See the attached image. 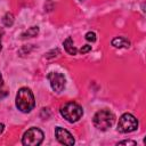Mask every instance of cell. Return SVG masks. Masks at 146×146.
Segmentation results:
<instances>
[{
    "mask_svg": "<svg viewBox=\"0 0 146 146\" xmlns=\"http://www.w3.org/2000/svg\"><path fill=\"white\" fill-rule=\"evenodd\" d=\"M5 96H7V91H2V90H0V99L3 98Z\"/></svg>",
    "mask_w": 146,
    "mask_h": 146,
    "instance_id": "16",
    "label": "cell"
},
{
    "mask_svg": "<svg viewBox=\"0 0 146 146\" xmlns=\"http://www.w3.org/2000/svg\"><path fill=\"white\" fill-rule=\"evenodd\" d=\"M60 115L67 122L74 123V122H78L82 117L83 110L79 104H76L74 102H68L60 107Z\"/></svg>",
    "mask_w": 146,
    "mask_h": 146,
    "instance_id": "3",
    "label": "cell"
},
{
    "mask_svg": "<svg viewBox=\"0 0 146 146\" xmlns=\"http://www.w3.org/2000/svg\"><path fill=\"white\" fill-rule=\"evenodd\" d=\"M138 128V120L131 113H124L120 116L117 123V131L121 133H129Z\"/></svg>",
    "mask_w": 146,
    "mask_h": 146,
    "instance_id": "5",
    "label": "cell"
},
{
    "mask_svg": "<svg viewBox=\"0 0 146 146\" xmlns=\"http://www.w3.org/2000/svg\"><path fill=\"white\" fill-rule=\"evenodd\" d=\"M3 30L0 27V51H1V49H2V44H1V39H2V35H3Z\"/></svg>",
    "mask_w": 146,
    "mask_h": 146,
    "instance_id": "15",
    "label": "cell"
},
{
    "mask_svg": "<svg viewBox=\"0 0 146 146\" xmlns=\"http://www.w3.org/2000/svg\"><path fill=\"white\" fill-rule=\"evenodd\" d=\"M39 34V27L38 26H31L25 32H23L22 38H34Z\"/></svg>",
    "mask_w": 146,
    "mask_h": 146,
    "instance_id": "10",
    "label": "cell"
},
{
    "mask_svg": "<svg viewBox=\"0 0 146 146\" xmlns=\"http://www.w3.org/2000/svg\"><path fill=\"white\" fill-rule=\"evenodd\" d=\"M2 86H3V78H2V74L0 73V89H1Z\"/></svg>",
    "mask_w": 146,
    "mask_h": 146,
    "instance_id": "17",
    "label": "cell"
},
{
    "mask_svg": "<svg viewBox=\"0 0 146 146\" xmlns=\"http://www.w3.org/2000/svg\"><path fill=\"white\" fill-rule=\"evenodd\" d=\"M55 137L56 139L63 144V145H67V146H72L74 145L75 140L73 138V136L71 135L70 131H67L66 129L62 128V127H56L55 128Z\"/></svg>",
    "mask_w": 146,
    "mask_h": 146,
    "instance_id": "7",
    "label": "cell"
},
{
    "mask_svg": "<svg viewBox=\"0 0 146 146\" xmlns=\"http://www.w3.org/2000/svg\"><path fill=\"white\" fill-rule=\"evenodd\" d=\"M84 38H86V40L87 41H89V42H95L96 41V33L95 32H92V31H89V32H87L86 33V35H84Z\"/></svg>",
    "mask_w": 146,
    "mask_h": 146,
    "instance_id": "12",
    "label": "cell"
},
{
    "mask_svg": "<svg viewBox=\"0 0 146 146\" xmlns=\"http://www.w3.org/2000/svg\"><path fill=\"white\" fill-rule=\"evenodd\" d=\"M78 1H80V2H82V1H84V0H78Z\"/></svg>",
    "mask_w": 146,
    "mask_h": 146,
    "instance_id": "19",
    "label": "cell"
},
{
    "mask_svg": "<svg viewBox=\"0 0 146 146\" xmlns=\"http://www.w3.org/2000/svg\"><path fill=\"white\" fill-rule=\"evenodd\" d=\"M43 138L44 135L42 130L36 127H32L24 132L22 137V144L25 146H39L43 141Z\"/></svg>",
    "mask_w": 146,
    "mask_h": 146,
    "instance_id": "4",
    "label": "cell"
},
{
    "mask_svg": "<svg viewBox=\"0 0 146 146\" xmlns=\"http://www.w3.org/2000/svg\"><path fill=\"white\" fill-rule=\"evenodd\" d=\"M15 104L16 107L23 112V113H30L34 106H35V99H34V95L31 91L30 88L23 87L21 88L17 94H16V99H15Z\"/></svg>",
    "mask_w": 146,
    "mask_h": 146,
    "instance_id": "1",
    "label": "cell"
},
{
    "mask_svg": "<svg viewBox=\"0 0 146 146\" xmlns=\"http://www.w3.org/2000/svg\"><path fill=\"white\" fill-rule=\"evenodd\" d=\"M91 50V46H89V44H84V46H82L81 48H80V52L81 54H86V52H88V51H90Z\"/></svg>",
    "mask_w": 146,
    "mask_h": 146,
    "instance_id": "13",
    "label": "cell"
},
{
    "mask_svg": "<svg viewBox=\"0 0 146 146\" xmlns=\"http://www.w3.org/2000/svg\"><path fill=\"white\" fill-rule=\"evenodd\" d=\"M14 21H15V18H14V15L11 13H6L5 16L2 17V23L7 27H10L14 24Z\"/></svg>",
    "mask_w": 146,
    "mask_h": 146,
    "instance_id": "11",
    "label": "cell"
},
{
    "mask_svg": "<svg viewBox=\"0 0 146 146\" xmlns=\"http://www.w3.org/2000/svg\"><path fill=\"white\" fill-rule=\"evenodd\" d=\"M115 121V116L114 114L110 111V110H99L98 112H96V114L92 117V123L94 125L102 131L107 130L108 128H111L113 125Z\"/></svg>",
    "mask_w": 146,
    "mask_h": 146,
    "instance_id": "2",
    "label": "cell"
},
{
    "mask_svg": "<svg viewBox=\"0 0 146 146\" xmlns=\"http://www.w3.org/2000/svg\"><path fill=\"white\" fill-rule=\"evenodd\" d=\"M47 78H48V80L50 82L51 89L55 92L59 94V92H62L64 90L65 84H66V79H65L64 74H62L59 72H50Z\"/></svg>",
    "mask_w": 146,
    "mask_h": 146,
    "instance_id": "6",
    "label": "cell"
},
{
    "mask_svg": "<svg viewBox=\"0 0 146 146\" xmlns=\"http://www.w3.org/2000/svg\"><path fill=\"white\" fill-rule=\"evenodd\" d=\"M117 145H137V141H135V140H122V141H119Z\"/></svg>",
    "mask_w": 146,
    "mask_h": 146,
    "instance_id": "14",
    "label": "cell"
},
{
    "mask_svg": "<svg viewBox=\"0 0 146 146\" xmlns=\"http://www.w3.org/2000/svg\"><path fill=\"white\" fill-rule=\"evenodd\" d=\"M3 130H5V124H3V123H0V135L2 133Z\"/></svg>",
    "mask_w": 146,
    "mask_h": 146,
    "instance_id": "18",
    "label": "cell"
},
{
    "mask_svg": "<svg viewBox=\"0 0 146 146\" xmlns=\"http://www.w3.org/2000/svg\"><path fill=\"white\" fill-rule=\"evenodd\" d=\"M63 46H64V49L66 50L67 54H70V55H76L78 50H76V48L74 47L73 39H72L71 36H68V38H66V39L64 40Z\"/></svg>",
    "mask_w": 146,
    "mask_h": 146,
    "instance_id": "9",
    "label": "cell"
},
{
    "mask_svg": "<svg viewBox=\"0 0 146 146\" xmlns=\"http://www.w3.org/2000/svg\"><path fill=\"white\" fill-rule=\"evenodd\" d=\"M111 44L114 48H129L130 41L124 36H116L111 41Z\"/></svg>",
    "mask_w": 146,
    "mask_h": 146,
    "instance_id": "8",
    "label": "cell"
}]
</instances>
